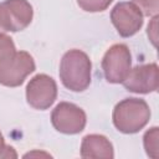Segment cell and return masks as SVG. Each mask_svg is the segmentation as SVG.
Wrapping results in <instances>:
<instances>
[{"mask_svg":"<svg viewBox=\"0 0 159 159\" xmlns=\"http://www.w3.org/2000/svg\"><path fill=\"white\" fill-rule=\"evenodd\" d=\"M124 88L133 93L147 94L155 92L159 84V68L157 63L138 65L130 68L128 76L122 82Z\"/></svg>","mask_w":159,"mask_h":159,"instance_id":"cell-8","label":"cell"},{"mask_svg":"<svg viewBox=\"0 0 159 159\" xmlns=\"http://www.w3.org/2000/svg\"><path fill=\"white\" fill-rule=\"evenodd\" d=\"M140 10L143 16H157L159 11V0H132Z\"/></svg>","mask_w":159,"mask_h":159,"instance_id":"cell-14","label":"cell"},{"mask_svg":"<svg viewBox=\"0 0 159 159\" xmlns=\"http://www.w3.org/2000/svg\"><path fill=\"white\" fill-rule=\"evenodd\" d=\"M16 158V153L14 152V148L12 147H9L5 144V140H4V137L0 132V158Z\"/></svg>","mask_w":159,"mask_h":159,"instance_id":"cell-16","label":"cell"},{"mask_svg":"<svg viewBox=\"0 0 159 159\" xmlns=\"http://www.w3.org/2000/svg\"><path fill=\"white\" fill-rule=\"evenodd\" d=\"M111 21L122 37H130L142 29L143 14L132 1H120L113 6Z\"/></svg>","mask_w":159,"mask_h":159,"instance_id":"cell-6","label":"cell"},{"mask_svg":"<svg viewBox=\"0 0 159 159\" xmlns=\"http://www.w3.org/2000/svg\"><path fill=\"white\" fill-rule=\"evenodd\" d=\"M2 4L5 5L10 16L11 32L22 31L31 24L34 10L27 0H5Z\"/></svg>","mask_w":159,"mask_h":159,"instance_id":"cell-9","label":"cell"},{"mask_svg":"<svg viewBox=\"0 0 159 159\" xmlns=\"http://www.w3.org/2000/svg\"><path fill=\"white\" fill-rule=\"evenodd\" d=\"M132 68V55L125 43H114L102 58L103 75L109 83H122Z\"/></svg>","mask_w":159,"mask_h":159,"instance_id":"cell-3","label":"cell"},{"mask_svg":"<svg viewBox=\"0 0 159 159\" xmlns=\"http://www.w3.org/2000/svg\"><path fill=\"white\" fill-rule=\"evenodd\" d=\"M81 157L112 159L114 157L113 145L109 139L102 134H88L82 139Z\"/></svg>","mask_w":159,"mask_h":159,"instance_id":"cell-10","label":"cell"},{"mask_svg":"<svg viewBox=\"0 0 159 159\" xmlns=\"http://www.w3.org/2000/svg\"><path fill=\"white\" fill-rule=\"evenodd\" d=\"M7 31H11V21L5 5L1 2L0 4V32L5 34Z\"/></svg>","mask_w":159,"mask_h":159,"instance_id":"cell-15","label":"cell"},{"mask_svg":"<svg viewBox=\"0 0 159 159\" xmlns=\"http://www.w3.org/2000/svg\"><path fill=\"white\" fill-rule=\"evenodd\" d=\"M36 68L34 57L26 51H16L15 56L0 68V84L19 87Z\"/></svg>","mask_w":159,"mask_h":159,"instance_id":"cell-7","label":"cell"},{"mask_svg":"<svg viewBox=\"0 0 159 159\" xmlns=\"http://www.w3.org/2000/svg\"><path fill=\"white\" fill-rule=\"evenodd\" d=\"M92 63L88 55L81 50L67 51L60 62V80L72 92H83L91 84Z\"/></svg>","mask_w":159,"mask_h":159,"instance_id":"cell-1","label":"cell"},{"mask_svg":"<svg viewBox=\"0 0 159 159\" xmlns=\"http://www.w3.org/2000/svg\"><path fill=\"white\" fill-rule=\"evenodd\" d=\"M158 138H159V128L152 127L148 129L143 137L144 149L148 157L157 159L158 158Z\"/></svg>","mask_w":159,"mask_h":159,"instance_id":"cell-12","label":"cell"},{"mask_svg":"<svg viewBox=\"0 0 159 159\" xmlns=\"http://www.w3.org/2000/svg\"><path fill=\"white\" fill-rule=\"evenodd\" d=\"M51 123L62 134H78L86 127L87 116L75 103L60 102L51 113Z\"/></svg>","mask_w":159,"mask_h":159,"instance_id":"cell-4","label":"cell"},{"mask_svg":"<svg viewBox=\"0 0 159 159\" xmlns=\"http://www.w3.org/2000/svg\"><path fill=\"white\" fill-rule=\"evenodd\" d=\"M113 0H77V5L87 12H101L104 11Z\"/></svg>","mask_w":159,"mask_h":159,"instance_id":"cell-13","label":"cell"},{"mask_svg":"<svg viewBox=\"0 0 159 159\" xmlns=\"http://www.w3.org/2000/svg\"><path fill=\"white\" fill-rule=\"evenodd\" d=\"M57 98V84L52 77L45 73L34 76L26 86V101L30 107L45 111L48 109Z\"/></svg>","mask_w":159,"mask_h":159,"instance_id":"cell-5","label":"cell"},{"mask_svg":"<svg viewBox=\"0 0 159 159\" xmlns=\"http://www.w3.org/2000/svg\"><path fill=\"white\" fill-rule=\"evenodd\" d=\"M157 21H158V15L153 16L152 22L148 25V36L154 46H157Z\"/></svg>","mask_w":159,"mask_h":159,"instance_id":"cell-17","label":"cell"},{"mask_svg":"<svg viewBox=\"0 0 159 159\" xmlns=\"http://www.w3.org/2000/svg\"><path fill=\"white\" fill-rule=\"evenodd\" d=\"M112 119L119 132L124 134L138 133L150 119L149 104L140 98H124L116 104Z\"/></svg>","mask_w":159,"mask_h":159,"instance_id":"cell-2","label":"cell"},{"mask_svg":"<svg viewBox=\"0 0 159 159\" xmlns=\"http://www.w3.org/2000/svg\"><path fill=\"white\" fill-rule=\"evenodd\" d=\"M16 53L15 43L10 36L0 32V68L4 67Z\"/></svg>","mask_w":159,"mask_h":159,"instance_id":"cell-11","label":"cell"}]
</instances>
